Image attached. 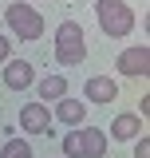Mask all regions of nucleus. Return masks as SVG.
<instances>
[{
    "instance_id": "f257e3e1",
    "label": "nucleus",
    "mask_w": 150,
    "mask_h": 158,
    "mask_svg": "<svg viewBox=\"0 0 150 158\" xmlns=\"http://www.w3.org/2000/svg\"><path fill=\"white\" fill-rule=\"evenodd\" d=\"M95 16L107 40H127L134 32V12L127 8V0H95Z\"/></svg>"
},
{
    "instance_id": "f03ea898",
    "label": "nucleus",
    "mask_w": 150,
    "mask_h": 158,
    "mask_svg": "<svg viewBox=\"0 0 150 158\" xmlns=\"http://www.w3.org/2000/svg\"><path fill=\"white\" fill-rule=\"evenodd\" d=\"M56 59L63 67H75V63L87 59V36H83V28L75 20H63L56 28Z\"/></svg>"
},
{
    "instance_id": "7ed1b4c3",
    "label": "nucleus",
    "mask_w": 150,
    "mask_h": 158,
    "mask_svg": "<svg viewBox=\"0 0 150 158\" xmlns=\"http://www.w3.org/2000/svg\"><path fill=\"white\" fill-rule=\"evenodd\" d=\"M4 20H8L12 36H16V40H24V44H32V40H40V36H44V16H40L32 4H24V0L8 4Z\"/></svg>"
},
{
    "instance_id": "20e7f679",
    "label": "nucleus",
    "mask_w": 150,
    "mask_h": 158,
    "mask_svg": "<svg viewBox=\"0 0 150 158\" xmlns=\"http://www.w3.org/2000/svg\"><path fill=\"white\" fill-rule=\"evenodd\" d=\"M115 67H119V75H127V79H146L150 75V48H146V44L123 48Z\"/></svg>"
},
{
    "instance_id": "39448f33",
    "label": "nucleus",
    "mask_w": 150,
    "mask_h": 158,
    "mask_svg": "<svg viewBox=\"0 0 150 158\" xmlns=\"http://www.w3.org/2000/svg\"><path fill=\"white\" fill-rule=\"evenodd\" d=\"M52 123H56V118H52V107H44L40 99L20 107V131H24V135H48Z\"/></svg>"
},
{
    "instance_id": "423d86ee",
    "label": "nucleus",
    "mask_w": 150,
    "mask_h": 158,
    "mask_svg": "<svg viewBox=\"0 0 150 158\" xmlns=\"http://www.w3.org/2000/svg\"><path fill=\"white\" fill-rule=\"evenodd\" d=\"M119 99V83L107 75H91L87 83H83V103H99V107H107V103H115Z\"/></svg>"
},
{
    "instance_id": "0eeeda50",
    "label": "nucleus",
    "mask_w": 150,
    "mask_h": 158,
    "mask_svg": "<svg viewBox=\"0 0 150 158\" xmlns=\"http://www.w3.org/2000/svg\"><path fill=\"white\" fill-rule=\"evenodd\" d=\"M32 83H36V67L28 59H8L4 63V87L8 91H28Z\"/></svg>"
},
{
    "instance_id": "6e6552de",
    "label": "nucleus",
    "mask_w": 150,
    "mask_h": 158,
    "mask_svg": "<svg viewBox=\"0 0 150 158\" xmlns=\"http://www.w3.org/2000/svg\"><path fill=\"white\" fill-rule=\"evenodd\" d=\"M52 118H59L67 131H75V127H83L87 123V103L83 99H71V95H63L56 103V111H52Z\"/></svg>"
},
{
    "instance_id": "1a4fd4ad",
    "label": "nucleus",
    "mask_w": 150,
    "mask_h": 158,
    "mask_svg": "<svg viewBox=\"0 0 150 158\" xmlns=\"http://www.w3.org/2000/svg\"><path fill=\"white\" fill-rule=\"evenodd\" d=\"M138 135H142V118L134 115V111H123V115L111 118V138L115 142H134Z\"/></svg>"
},
{
    "instance_id": "9d476101",
    "label": "nucleus",
    "mask_w": 150,
    "mask_h": 158,
    "mask_svg": "<svg viewBox=\"0 0 150 158\" xmlns=\"http://www.w3.org/2000/svg\"><path fill=\"white\" fill-rule=\"evenodd\" d=\"M79 146H83V158H103L107 154V131L99 127H79Z\"/></svg>"
},
{
    "instance_id": "9b49d317",
    "label": "nucleus",
    "mask_w": 150,
    "mask_h": 158,
    "mask_svg": "<svg viewBox=\"0 0 150 158\" xmlns=\"http://www.w3.org/2000/svg\"><path fill=\"white\" fill-rule=\"evenodd\" d=\"M36 91H40V103L52 107V103H59L67 95V79L63 75H44V79H36Z\"/></svg>"
},
{
    "instance_id": "f8f14e48",
    "label": "nucleus",
    "mask_w": 150,
    "mask_h": 158,
    "mask_svg": "<svg viewBox=\"0 0 150 158\" xmlns=\"http://www.w3.org/2000/svg\"><path fill=\"white\" fill-rule=\"evenodd\" d=\"M0 158H36V154H32V142H24V138H12V135H8V142H4Z\"/></svg>"
},
{
    "instance_id": "ddd939ff",
    "label": "nucleus",
    "mask_w": 150,
    "mask_h": 158,
    "mask_svg": "<svg viewBox=\"0 0 150 158\" xmlns=\"http://www.w3.org/2000/svg\"><path fill=\"white\" fill-rule=\"evenodd\" d=\"M63 158H83V146H79V127L63 135Z\"/></svg>"
},
{
    "instance_id": "4468645a",
    "label": "nucleus",
    "mask_w": 150,
    "mask_h": 158,
    "mask_svg": "<svg viewBox=\"0 0 150 158\" xmlns=\"http://www.w3.org/2000/svg\"><path fill=\"white\" fill-rule=\"evenodd\" d=\"M134 158H150V135H146V131L134 138Z\"/></svg>"
},
{
    "instance_id": "2eb2a0df",
    "label": "nucleus",
    "mask_w": 150,
    "mask_h": 158,
    "mask_svg": "<svg viewBox=\"0 0 150 158\" xmlns=\"http://www.w3.org/2000/svg\"><path fill=\"white\" fill-rule=\"evenodd\" d=\"M8 59H12V40H8V36H0V67H4Z\"/></svg>"
},
{
    "instance_id": "dca6fc26",
    "label": "nucleus",
    "mask_w": 150,
    "mask_h": 158,
    "mask_svg": "<svg viewBox=\"0 0 150 158\" xmlns=\"http://www.w3.org/2000/svg\"><path fill=\"white\" fill-rule=\"evenodd\" d=\"M134 115H138V118H146V115H150V95L138 99V111H134Z\"/></svg>"
},
{
    "instance_id": "f3484780",
    "label": "nucleus",
    "mask_w": 150,
    "mask_h": 158,
    "mask_svg": "<svg viewBox=\"0 0 150 158\" xmlns=\"http://www.w3.org/2000/svg\"><path fill=\"white\" fill-rule=\"evenodd\" d=\"M24 4H32V0H24Z\"/></svg>"
}]
</instances>
